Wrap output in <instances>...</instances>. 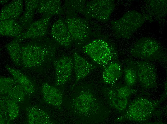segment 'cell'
Segmentation results:
<instances>
[{
  "mask_svg": "<svg viewBox=\"0 0 167 124\" xmlns=\"http://www.w3.org/2000/svg\"><path fill=\"white\" fill-rule=\"evenodd\" d=\"M98 93L88 88L82 89L72 99L71 107L79 116L102 121L108 115V110Z\"/></svg>",
  "mask_w": 167,
  "mask_h": 124,
  "instance_id": "6da1fadb",
  "label": "cell"
},
{
  "mask_svg": "<svg viewBox=\"0 0 167 124\" xmlns=\"http://www.w3.org/2000/svg\"><path fill=\"white\" fill-rule=\"evenodd\" d=\"M41 37L21 44V64L23 67H37L54 55L56 49L55 45L49 39L43 40Z\"/></svg>",
  "mask_w": 167,
  "mask_h": 124,
  "instance_id": "7a4b0ae2",
  "label": "cell"
},
{
  "mask_svg": "<svg viewBox=\"0 0 167 124\" xmlns=\"http://www.w3.org/2000/svg\"><path fill=\"white\" fill-rule=\"evenodd\" d=\"M84 52L96 63L104 68L118 58L115 47L102 39L94 40L84 46Z\"/></svg>",
  "mask_w": 167,
  "mask_h": 124,
  "instance_id": "3957f363",
  "label": "cell"
},
{
  "mask_svg": "<svg viewBox=\"0 0 167 124\" xmlns=\"http://www.w3.org/2000/svg\"><path fill=\"white\" fill-rule=\"evenodd\" d=\"M146 18L137 11H128L120 18L111 22L112 28L119 38H129L144 23Z\"/></svg>",
  "mask_w": 167,
  "mask_h": 124,
  "instance_id": "277c9868",
  "label": "cell"
},
{
  "mask_svg": "<svg viewBox=\"0 0 167 124\" xmlns=\"http://www.w3.org/2000/svg\"><path fill=\"white\" fill-rule=\"evenodd\" d=\"M130 52L133 56L143 59L160 61L166 59L160 44L150 37L138 40L130 48Z\"/></svg>",
  "mask_w": 167,
  "mask_h": 124,
  "instance_id": "5b68a950",
  "label": "cell"
},
{
  "mask_svg": "<svg viewBox=\"0 0 167 124\" xmlns=\"http://www.w3.org/2000/svg\"><path fill=\"white\" fill-rule=\"evenodd\" d=\"M157 104L154 101L144 98H137L129 104L125 114L117 120L119 121H145L152 115L156 107Z\"/></svg>",
  "mask_w": 167,
  "mask_h": 124,
  "instance_id": "8992f818",
  "label": "cell"
},
{
  "mask_svg": "<svg viewBox=\"0 0 167 124\" xmlns=\"http://www.w3.org/2000/svg\"><path fill=\"white\" fill-rule=\"evenodd\" d=\"M115 6L113 0H112L87 1L82 14L87 18L107 22L110 19Z\"/></svg>",
  "mask_w": 167,
  "mask_h": 124,
  "instance_id": "52a82bcc",
  "label": "cell"
},
{
  "mask_svg": "<svg viewBox=\"0 0 167 124\" xmlns=\"http://www.w3.org/2000/svg\"><path fill=\"white\" fill-rule=\"evenodd\" d=\"M103 92L110 105L120 112L127 108L129 99L136 91L127 85H112Z\"/></svg>",
  "mask_w": 167,
  "mask_h": 124,
  "instance_id": "ba28073f",
  "label": "cell"
},
{
  "mask_svg": "<svg viewBox=\"0 0 167 124\" xmlns=\"http://www.w3.org/2000/svg\"><path fill=\"white\" fill-rule=\"evenodd\" d=\"M131 60L136 71L137 80L141 87L146 89L155 87L156 84L157 74L154 65L148 61Z\"/></svg>",
  "mask_w": 167,
  "mask_h": 124,
  "instance_id": "9c48e42d",
  "label": "cell"
},
{
  "mask_svg": "<svg viewBox=\"0 0 167 124\" xmlns=\"http://www.w3.org/2000/svg\"><path fill=\"white\" fill-rule=\"evenodd\" d=\"M65 21L73 40L80 44L89 37L91 30L86 19L77 17H68Z\"/></svg>",
  "mask_w": 167,
  "mask_h": 124,
  "instance_id": "30bf717a",
  "label": "cell"
},
{
  "mask_svg": "<svg viewBox=\"0 0 167 124\" xmlns=\"http://www.w3.org/2000/svg\"><path fill=\"white\" fill-rule=\"evenodd\" d=\"M51 16L44 15L38 20L33 22L27 29L14 39L21 42L27 39L32 40L43 37L47 33Z\"/></svg>",
  "mask_w": 167,
  "mask_h": 124,
  "instance_id": "8fae6325",
  "label": "cell"
},
{
  "mask_svg": "<svg viewBox=\"0 0 167 124\" xmlns=\"http://www.w3.org/2000/svg\"><path fill=\"white\" fill-rule=\"evenodd\" d=\"M73 64L72 59L68 56L60 58L54 63L56 75V85L63 84L70 76Z\"/></svg>",
  "mask_w": 167,
  "mask_h": 124,
  "instance_id": "7c38bea8",
  "label": "cell"
},
{
  "mask_svg": "<svg viewBox=\"0 0 167 124\" xmlns=\"http://www.w3.org/2000/svg\"><path fill=\"white\" fill-rule=\"evenodd\" d=\"M51 34L56 42L65 47L70 46L73 40L65 21L61 19L57 20L52 25Z\"/></svg>",
  "mask_w": 167,
  "mask_h": 124,
  "instance_id": "4fadbf2b",
  "label": "cell"
},
{
  "mask_svg": "<svg viewBox=\"0 0 167 124\" xmlns=\"http://www.w3.org/2000/svg\"><path fill=\"white\" fill-rule=\"evenodd\" d=\"M73 57L76 79L73 87L79 81L86 76L96 67L95 65L88 62L76 52H74Z\"/></svg>",
  "mask_w": 167,
  "mask_h": 124,
  "instance_id": "5bb4252c",
  "label": "cell"
},
{
  "mask_svg": "<svg viewBox=\"0 0 167 124\" xmlns=\"http://www.w3.org/2000/svg\"><path fill=\"white\" fill-rule=\"evenodd\" d=\"M41 91L46 103L58 108L60 107L62 103L63 95L59 89L45 83L42 85Z\"/></svg>",
  "mask_w": 167,
  "mask_h": 124,
  "instance_id": "9a60e30c",
  "label": "cell"
},
{
  "mask_svg": "<svg viewBox=\"0 0 167 124\" xmlns=\"http://www.w3.org/2000/svg\"><path fill=\"white\" fill-rule=\"evenodd\" d=\"M23 1L14 0L2 9L0 15V21L8 19L17 20L23 11Z\"/></svg>",
  "mask_w": 167,
  "mask_h": 124,
  "instance_id": "2e32d148",
  "label": "cell"
},
{
  "mask_svg": "<svg viewBox=\"0 0 167 124\" xmlns=\"http://www.w3.org/2000/svg\"><path fill=\"white\" fill-rule=\"evenodd\" d=\"M122 72L120 63L116 60L112 61L104 68L102 76L103 81L107 84H114L120 78Z\"/></svg>",
  "mask_w": 167,
  "mask_h": 124,
  "instance_id": "e0dca14e",
  "label": "cell"
},
{
  "mask_svg": "<svg viewBox=\"0 0 167 124\" xmlns=\"http://www.w3.org/2000/svg\"><path fill=\"white\" fill-rule=\"evenodd\" d=\"M28 122L30 124H53L48 114L37 106L28 107L26 109Z\"/></svg>",
  "mask_w": 167,
  "mask_h": 124,
  "instance_id": "ac0fdd59",
  "label": "cell"
},
{
  "mask_svg": "<svg viewBox=\"0 0 167 124\" xmlns=\"http://www.w3.org/2000/svg\"><path fill=\"white\" fill-rule=\"evenodd\" d=\"M40 0H27L24 1L25 9L23 14L17 20L24 29H27L33 22L34 15Z\"/></svg>",
  "mask_w": 167,
  "mask_h": 124,
  "instance_id": "d6986e66",
  "label": "cell"
},
{
  "mask_svg": "<svg viewBox=\"0 0 167 124\" xmlns=\"http://www.w3.org/2000/svg\"><path fill=\"white\" fill-rule=\"evenodd\" d=\"M5 67L12 74L16 82L22 87L27 94H30L34 92V84L27 76L20 71L9 65H6Z\"/></svg>",
  "mask_w": 167,
  "mask_h": 124,
  "instance_id": "ffe728a7",
  "label": "cell"
},
{
  "mask_svg": "<svg viewBox=\"0 0 167 124\" xmlns=\"http://www.w3.org/2000/svg\"><path fill=\"white\" fill-rule=\"evenodd\" d=\"M24 30L16 20L8 19L0 21V34L3 36L17 37Z\"/></svg>",
  "mask_w": 167,
  "mask_h": 124,
  "instance_id": "44dd1931",
  "label": "cell"
},
{
  "mask_svg": "<svg viewBox=\"0 0 167 124\" xmlns=\"http://www.w3.org/2000/svg\"><path fill=\"white\" fill-rule=\"evenodd\" d=\"M62 9L61 2L60 0H40L36 12L44 15H57Z\"/></svg>",
  "mask_w": 167,
  "mask_h": 124,
  "instance_id": "7402d4cb",
  "label": "cell"
},
{
  "mask_svg": "<svg viewBox=\"0 0 167 124\" xmlns=\"http://www.w3.org/2000/svg\"><path fill=\"white\" fill-rule=\"evenodd\" d=\"M86 0H66L62 9L68 17H77L79 13L82 14Z\"/></svg>",
  "mask_w": 167,
  "mask_h": 124,
  "instance_id": "603a6c76",
  "label": "cell"
},
{
  "mask_svg": "<svg viewBox=\"0 0 167 124\" xmlns=\"http://www.w3.org/2000/svg\"><path fill=\"white\" fill-rule=\"evenodd\" d=\"M0 99L3 103L10 121L17 118L19 114V108L18 102L6 95L1 96Z\"/></svg>",
  "mask_w": 167,
  "mask_h": 124,
  "instance_id": "cb8c5ba5",
  "label": "cell"
},
{
  "mask_svg": "<svg viewBox=\"0 0 167 124\" xmlns=\"http://www.w3.org/2000/svg\"><path fill=\"white\" fill-rule=\"evenodd\" d=\"M12 61L16 66L21 64V44L20 42L14 39L5 46Z\"/></svg>",
  "mask_w": 167,
  "mask_h": 124,
  "instance_id": "d4e9b609",
  "label": "cell"
},
{
  "mask_svg": "<svg viewBox=\"0 0 167 124\" xmlns=\"http://www.w3.org/2000/svg\"><path fill=\"white\" fill-rule=\"evenodd\" d=\"M127 66L124 69L125 82L126 85L130 87L134 86L137 81V77L135 69L131 59L127 62Z\"/></svg>",
  "mask_w": 167,
  "mask_h": 124,
  "instance_id": "484cf974",
  "label": "cell"
},
{
  "mask_svg": "<svg viewBox=\"0 0 167 124\" xmlns=\"http://www.w3.org/2000/svg\"><path fill=\"white\" fill-rule=\"evenodd\" d=\"M26 94L22 87L16 82L6 95L17 102H20L24 100Z\"/></svg>",
  "mask_w": 167,
  "mask_h": 124,
  "instance_id": "4316f807",
  "label": "cell"
},
{
  "mask_svg": "<svg viewBox=\"0 0 167 124\" xmlns=\"http://www.w3.org/2000/svg\"><path fill=\"white\" fill-rule=\"evenodd\" d=\"M13 78L1 77L0 79V94H6L16 83Z\"/></svg>",
  "mask_w": 167,
  "mask_h": 124,
  "instance_id": "83f0119b",
  "label": "cell"
}]
</instances>
